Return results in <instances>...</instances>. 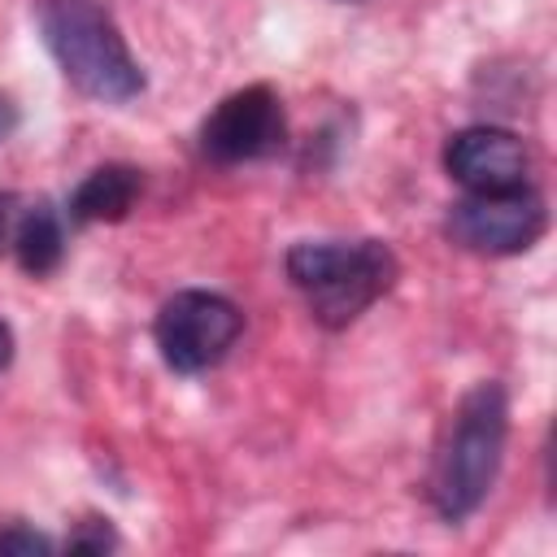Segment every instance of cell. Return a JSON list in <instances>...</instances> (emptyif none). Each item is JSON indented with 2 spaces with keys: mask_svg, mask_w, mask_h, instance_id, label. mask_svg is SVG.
I'll list each match as a JSON object with an SVG mask.
<instances>
[{
  "mask_svg": "<svg viewBox=\"0 0 557 557\" xmlns=\"http://www.w3.org/2000/svg\"><path fill=\"white\" fill-rule=\"evenodd\" d=\"M505 440H509V396L496 379H483L453 409V422L431 461L426 492L444 522H461L487 500L505 461Z\"/></svg>",
  "mask_w": 557,
  "mask_h": 557,
  "instance_id": "6da1fadb",
  "label": "cell"
},
{
  "mask_svg": "<svg viewBox=\"0 0 557 557\" xmlns=\"http://www.w3.org/2000/svg\"><path fill=\"white\" fill-rule=\"evenodd\" d=\"M35 22L65 83L87 100L126 104L144 91L139 61L131 57L109 9H100L96 0H39Z\"/></svg>",
  "mask_w": 557,
  "mask_h": 557,
  "instance_id": "7a4b0ae2",
  "label": "cell"
},
{
  "mask_svg": "<svg viewBox=\"0 0 557 557\" xmlns=\"http://www.w3.org/2000/svg\"><path fill=\"white\" fill-rule=\"evenodd\" d=\"M396 274L400 261L383 239H305L287 248L292 287L331 331L357 322L374 300H383Z\"/></svg>",
  "mask_w": 557,
  "mask_h": 557,
  "instance_id": "3957f363",
  "label": "cell"
},
{
  "mask_svg": "<svg viewBox=\"0 0 557 557\" xmlns=\"http://www.w3.org/2000/svg\"><path fill=\"white\" fill-rule=\"evenodd\" d=\"M244 331V313L235 300H226L222 292H205V287H187L174 292L152 322V339L161 361L174 374H200L209 366H218L231 344Z\"/></svg>",
  "mask_w": 557,
  "mask_h": 557,
  "instance_id": "277c9868",
  "label": "cell"
},
{
  "mask_svg": "<svg viewBox=\"0 0 557 557\" xmlns=\"http://www.w3.org/2000/svg\"><path fill=\"white\" fill-rule=\"evenodd\" d=\"M544 200L527 183L509 191H466L448 209V239L479 257H513L544 235Z\"/></svg>",
  "mask_w": 557,
  "mask_h": 557,
  "instance_id": "5b68a950",
  "label": "cell"
},
{
  "mask_svg": "<svg viewBox=\"0 0 557 557\" xmlns=\"http://www.w3.org/2000/svg\"><path fill=\"white\" fill-rule=\"evenodd\" d=\"M287 144V117L274 87L252 83L213 104V113L200 122V152L218 165H244L265 161Z\"/></svg>",
  "mask_w": 557,
  "mask_h": 557,
  "instance_id": "8992f818",
  "label": "cell"
},
{
  "mask_svg": "<svg viewBox=\"0 0 557 557\" xmlns=\"http://www.w3.org/2000/svg\"><path fill=\"white\" fill-rule=\"evenodd\" d=\"M444 170L466 191H509L527 183L531 152L505 126H466L444 144Z\"/></svg>",
  "mask_w": 557,
  "mask_h": 557,
  "instance_id": "52a82bcc",
  "label": "cell"
},
{
  "mask_svg": "<svg viewBox=\"0 0 557 557\" xmlns=\"http://www.w3.org/2000/svg\"><path fill=\"white\" fill-rule=\"evenodd\" d=\"M144 191V174L135 165H122V161H109V165H96L70 196V218L74 222H122L135 200Z\"/></svg>",
  "mask_w": 557,
  "mask_h": 557,
  "instance_id": "ba28073f",
  "label": "cell"
},
{
  "mask_svg": "<svg viewBox=\"0 0 557 557\" xmlns=\"http://www.w3.org/2000/svg\"><path fill=\"white\" fill-rule=\"evenodd\" d=\"M13 257L26 274L44 278L61 265L65 257V226H61V213L48 205V200H35L22 209V218L13 222Z\"/></svg>",
  "mask_w": 557,
  "mask_h": 557,
  "instance_id": "9c48e42d",
  "label": "cell"
},
{
  "mask_svg": "<svg viewBox=\"0 0 557 557\" xmlns=\"http://www.w3.org/2000/svg\"><path fill=\"white\" fill-rule=\"evenodd\" d=\"M104 548H117V535L109 522L100 518H87L78 535H70V553H104Z\"/></svg>",
  "mask_w": 557,
  "mask_h": 557,
  "instance_id": "30bf717a",
  "label": "cell"
},
{
  "mask_svg": "<svg viewBox=\"0 0 557 557\" xmlns=\"http://www.w3.org/2000/svg\"><path fill=\"white\" fill-rule=\"evenodd\" d=\"M0 553H22V557L39 553L44 557V553H52V540L30 531V527H9V531H0Z\"/></svg>",
  "mask_w": 557,
  "mask_h": 557,
  "instance_id": "8fae6325",
  "label": "cell"
},
{
  "mask_svg": "<svg viewBox=\"0 0 557 557\" xmlns=\"http://www.w3.org/2000/svg\"><path fill=\"white\" fill-rule=\"evenodd\" d=\"M13 131H17V104H13V96L0 91V144H4Z\"/></svg>",
  "mask_w": 557,
  "mask_h": 557,
  "instance_id": "7c38bea8",
  "label": "cell"
},
{
  "mask_svg": "<svg viewBox=\"0 0 557 557\" xmlns=\"http://www.w3.org/2000/svg\"><path fill=\"white\" fill-rule=\"evenodd\" d=\"M13 361V331H9V322L0 318V370Z\"/></svg>",
  "mask_w": 557,
  "mask_h": 557,
  "instance_id": "4fadbf2b",
  "label": "cell"
},
{
  "mask_svg": "<svg viewBox=\"0 0 557 557\" xmlns=\"http://www.w3.org/2000/svg\"><path fill=\"white\" fill-rule=\"evenodd\" d=\"M9 205H13V196H0V239L9 231Z\"/></svg>",
  "mask_w": 557,
  "mask_h": 557,
  "instance_id": "5bb4252c",
  "label": "cell"
}]
</instances>
